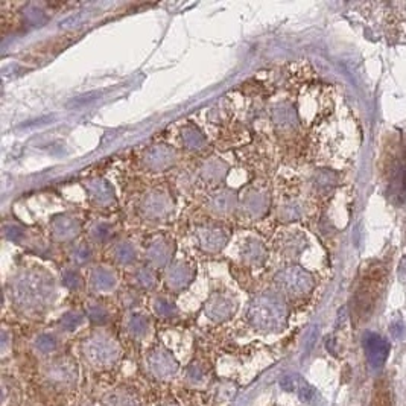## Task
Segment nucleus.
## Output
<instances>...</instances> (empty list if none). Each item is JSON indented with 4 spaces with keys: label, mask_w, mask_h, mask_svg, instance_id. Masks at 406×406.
<instances>
[{
    "label": "nucleus",
    "mask_w": 406,
    "mask_h": 406,
    "mask_svg": "<svg viewBox=\"0 0 406 406\" xmlns=\"http://www.w3.org/2000/svg\"><path fill=\"white\" fill-rule=\"evenodd\" d=\"M177 362L169 353H163V351H155L149 356V368L154 373V376L160 379H168L174 376L177 373Z\"/></svg>",
    "instance_id": "nucleus-2"
},
{
    "label": "nucleus",
    "mask_w": 406,
    "mask_h": 406,
    "mask_svg": "<svg viewBox=\"0 0 406 406\" xmlns=\"http://www.w3.org/2000/svg\"><path fill=\"white\" fill-rule=\"evenodd\" d=\"M165 406H174V405H165Z\"/></svg>",
    "instance_id": "nucleus-7"
},
{
    "label": "nucleus",
    "mask_w": 406,
    "mask_h": 406,
    "mask_svg": "<svg viewBox=\"0 0 406 406\" xmlns=\"http://www.w3.org/2000/svg\"><path fill=\"white\" fill-rule=\"evenodd\" d=\"M37 347L40 349V351H43V353H49V351L55 349V341L50 336H40L37 341Z\"/></svg>",
    "instance_id": "nucleus-5"
},
{
    "label": "nucleus",
    "mask_w": 406,
    "mask_h": 406,
    "mask_svg": "<svg viewBox=\"0 0 406 406\" xmlns=\"http://www.w3.org/2000/svg\"><path fill=\"white\" fill-rule=\"evenodd\" d=\"M282 388L286 390V391H292V388H294L292 380L291 379H283L282 380Z\"/></svg>",
    "instance_id": "nucleus-6"
},
{
    "label": "nucleus",
    "mask_w": 406,
    "mask_h": 406,
    "mask_svg": "<svg viewBox=\"0 0 406 406\" xmlns=\"http://www.w3.org/2000/svg\"><path fill=\"white\" fill-rule=\"evenodd\" d=\"M105 406H137V400L131 393L124 390L111 391L104 399Z\"/></svg>",
    "instance_id": "nucleus-4"
},
{
    "label": "nucleus",
    "mask_w": 406,
    "mask_h": 406,
    "mask_svg": "<svg viewBox=\"0 0 406 406\" xmlns=\"http://www.w3.org/2000/svg\"><path fill=\"white\" fill-rule=\"evenodd\" d=\"M49 379L55 383H72L75 379V367L72 364H66V362H57L49 370Z\"/></svg>",
    "instance_id": "nucleus-3"
},
{
    "label": "nucleus",
    "mask_w": 406,
    "mask_h": 406,
    "mask_svg": "<svg viewBox=\"0 0 406 406\" xmlns=\"http://www.w3.org/2000/svg\"><path fill=\"white\" fill-rule=\"evenodd\" d=\"M89 358L96 366H109L119 358V350L106 341H96L89 346Z\"/></svg>",
    "instance_id": "nucleus-1"
}]
</instances>
